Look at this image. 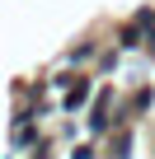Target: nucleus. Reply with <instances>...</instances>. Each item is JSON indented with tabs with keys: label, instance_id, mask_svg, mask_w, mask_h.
Wrapping results in <instances>:
<instances>
[{
	"label": "nucleus",
	"instance_id": "obj_1",
	"mask_svg": "<svg viewBox=\"0 0 155 159\" xmlns=\"http://www.w3.org/2000/svg\"><path fill=\"white\" fill-rule=\"evenodd\" d=\"M85 94H90V84H85V80H80V84L70 89V108H75V103H85Z\"/></svg>",
	"mask_w": 155,
	"mask_h": 159
}]
</instances>
